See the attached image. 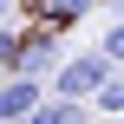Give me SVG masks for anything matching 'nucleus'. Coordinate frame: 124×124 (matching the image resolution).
Listing matches in <instances>:
<instances>
[{
  "label": "nucleus",
  "instance_id": "obj_10",
  "mask_svg": "<svg viewBox=\"0 0 124 124\" xmlns=\"http://www.w3.org/2000/svg\"><path fill=\"white\" fill-rule=\"evenodd\" d=\"M0 26H7V0H0Z\"/></svg>",
  "mask_w": 124,
  "mask_h": 124
},
{
  "label": "nucleus",
  "instance_id": "obj_2",
  "mask_svg": "<svg viewBox=\"0 0 124 124\" xmlns=\"http://www.w3.org/2000/svg\"><path fill=\"white\" fill-rule=\"evenodd\" d=\"M59 59H65V52L52 46V33H33V39H20V46H13V65H7V72H20V78H39V72H52Z\"/></svg>",
  "mask_w": 124,
  "mask_h": 124
},
{
  "label": "nucleus",
  "instance_id": "obj_8",
  "mask_svg": "<svg viewBox=\"0 0 124 124\" xmlns=\"http://www.w3.org/2000/svg\"><path fill=\"white\" fill-rule=\"evenodd\" d=\"M13 46H20V39H13V33H7V26H0V72H7V65H13Z\"/></svg>",
  "mask_w": 124,
  "mask_h": 124
},
{
  "label": "nucleus",
  "instance_id": "obj_9",
  "mask_svg": "<svg viewBox=\"0 0 124 124\" xmlns=\"http://www.w3.org/2000/svg\"><path fill=\"white\" fill-rule=\"evenodd\" d=\"M111 13H118V20H124V0H111Z\"/></svg>",
  "mask_w": 124,
  "mask_h": 124
},
{
  "label": "nucleus",
  "instance_id": "obj_3",
  "mask_svg": "<svg viewBox=\"0 0 124 124\" xmlns=\"http://www.w3.org/2000/svg\"><path fill=\"white\" fill-rule=\"evenodd\" d=\"M33 105H39V78H20V72H13V78L0 85V124H20Z\"/></svg>",
  "mask_w": 124,
  "mask_h": 124
},
{
  "label": "nucleus",
  "instance_id": "obj_1",
  "mask_svg": "<svg viewBox=\"0 0 124 124\" xmlns=\"http://www.w3.org/2000/svg\"><path fill=\"white\" fill-rule=\"evenodd\" d=\"M105 72H111V59L105 52H78V59H59L52 65V85H59V98H92L98 85H105Z\"/></svg>",
  "mask_w": 124,
  "mask_h": 124
},
{
  "label": "nucleus",
  "instance_id": "obj_6",
  "mask_svg": "<svg viewBox=\"0 0 124 124\" xmlns=\"http://www.w3.org/2000/svg\"><path fill=\"white\" fill-rule=\"evenodd\" d=\"M92 98H98V105H105L111 118H118V111H124V72H105V85H98Z\"/></svg>",
  "mask_w": 124,
  "mask_h": 124
},
{
  "label": "nucleus",
  "instance_id": "obj_7",
  "mask_svg": "<svg viewBox=\"0 0 124 124\" xmlns=\"http://www.w3.org/2000/svg\"><path fill=\"white\" fill-rule=\"evenodd\" d=\"M98 52H105L111 65H124V20H118V26H111V33H105V46H98Z\"/></svg>",
  "mask_w": 124,
  "mask_h": 124
},
{
  "label": "nucleus",
  "instance_id": "obj_4",
  "mask_svg": "<svg viewBox=\"0 0 124 124\" xmlns=\"http://www.w3.org/2000/svg\"><path fill=\"white\" fill-rule=\"evenodd\" d=\"M72 118H78V105H72V98H39L20 124H72Z\"/></svg>",
  "mask_w": 124,
  "mask_h": 124
},
{
  "label": "nucleus",
  "instance_id": "obj_5",
  "mask_svg": "<svg viewBox=\"0 0 124 124\" xmlns=\"http://www.w3.org/2000/svg\"><path fill=\"white\" fill-rule=\"evenodd\" d=\"M39 13H46L52 26H65V20H85V13H92V0H39Z\"/></svg>",
  "mask_w": 124,
  "mask_h": 124
},
{
  "label": "nucleus",
  "instance_id": "obj_12",
  "mask_svg": "<svg viewBox=\"0 0 124 124\" xmlns=\"http://www.w3.org/2000/svg\"><path fill=\"white\" fill-rule=\"evenodd\" d=\"M118 124H124V111H118Z\"/></svg>",
  "mask_w": 124,
  "mask_h": 124
},
{
  "label": "nucleus",
  "instance_id": "obj_11",
  "mask_svg": "<svg viewBox=\"0 0 124 124\" xmlns=\"http://www.w3.org/2000/svg\"><path fill=\"white\" fill-rule=\"evenodd\" d=\"M72 124H85V118H72Z\"/></svg>",
  "mask_w": 124,
  "mask_h": 124
}]
</instances>
